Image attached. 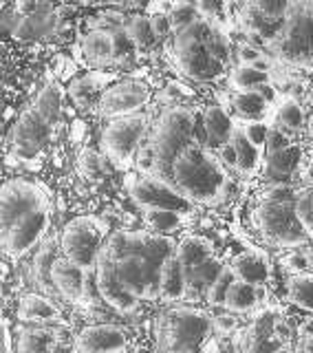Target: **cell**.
<instances>
[{
	"label": "cell",
	"mask_w": 313,
	"mask_h": 353,
	"mask_svg": "<svg viewBox=\"0 0 313 353\" xmlns=\"http://www.w3.org/2000/svg\"><path fill=\"white\" fill-rule=\"evenodd\" d=\"M128 338L115 325L84 327L75 338L77 353H126Z\"/></svg>",
	"instance_id": "obj_17"
},
{
	"label": "cell",
	"mask_w": 313,
	"mask_h": 353,
	"mask_svg": "<svg viewBox=\"0 0 313 353\" xmlns=\"http://www.w3.org/2000/svg\"><path fill=\"white\" fill-rule=\"evenodd\" d=\"M230 141L234 143V148H236V154H239L236 170L243 172V174H252L261 163V152H259L261 148H256L254 143L243 135V130L236 128V126H234Z\"/></svg>",
	"instance_id": "obj_29"
},
{
	"label": "cell",
	"mask_w": 313,
	"mask_h": 353,
	"mask_svg": "<svg viewBox=\"0 0 313 353\" xmlns=\"http://www.w3.org/2000/svg\"><path fill=\"white\" fill-rule=\"evenodd\" d=\"M212 329L210 314L194 307H174L161 316L159 347L163 353H201Z\"/></svg>",
	"instance_id": "obj_6"
},
{
	"label": "cell",
	"mask_w": 313,
	"mask_h": 353,
	"mask_svg": "<svg viewBox=\"0 0 313 353\" xmlns=\"http://www.w3.org/2000/svg\"><path fill=\"white\" fill-rule=\"evenodd\" d=\"M176 259L183 263L185 272L190 274L201 263L212 256V243L203 236H188L176 245Z\"/></svg>",
	"instance_id": "obj_26"
},
{
	"label": "cell",
	"mask_w": 313,
	"mask_h": 353,
	"mask_svg": "<svg viewBox=\"0 0 313 353\" xmlns=\"http://www.w3.org/2000/svg\"><path fill=\"white\" fill-rule=\"evenodd\" d=\"M102 228L93 216H77L69 221L62 234V254L84 272L95 270L102 252Z\"/></svg>",
	"instance_id": "obj_9"
},
{
	"label": "cell",
	"mask_w": 313,
	"mask_h": 353,
	"mask_svg": "<svg viewBox=\"0 0 313 353\" xmlns=\"http://www.w3.org/2000/svg\"><path fill=\"white\" fill-rule=\"evenodd\" d=\"M263 301V285H252L245 281H234V285L230 287L225 305L230 312L234 314H248L252 309Z\"/></svg>",
	"instance_id": "obj_24"
},
{
	"label": "cell",
	"mask_w": 313,
	"mask_h": 353,
	"mask_svg": "<svg viewBox=\"0 0 313 353\" xmlns=\"http://www.w3.org/2000/svg\"><path fill=\"white\" fill-rule=\"evenodd\" d=\"M172 185L190 203L219 205L230 192V174L223 168L221 159L192 141L174 161Z\"/></svg>",
	"instance_id": "obj_3"
},
{
	"label": "cell",
	"mask_w": 313,
	"mask_h": 353,
	"mask_svg": "<svg viewBox=\"0 0 313 353\" xmlns=\"http://www.w3.org/2000/svg\"><path fill=\"white\" fill-rule=\"evenodd\" d=\"M150 88L135 80H124L108 86L97 102V110L102 117H126L135 115L148 104Z\"/></svg>",
	"instance_id": "obj_13"
},
{
	"label": "cell",
	"mask_w": 313,
	"mask_h": 353,
	"mask_svg": "<svg viewBox=\"0 0 313 353\" xmlns=\"http://www.w3.org/2000/svg\"><path fill=\"white\" fill-rule=\"evenodd\" d=\"M97 88H99L97 77H95V75H86V77H80V80L71 84L69 95H71L80 106H86V104H91V97L97 93Z\"/></svg>",
	"instance_id": "obj_41"
},
{
	"label": "cell",
	"mask_w": 313,
	"mask_h": 353,
	"mask_svg": "<svg viewBox=\"0 0 313 353\" xmlns=\"http://www.w3.org/2000/svg\"><path fill=\"white\" fill-rule=\"evenodd\" d=\"M221 161L225 163V165H232V168H236L239 154H236V148H234V143H232V141L223 143V146H221Z\"/></svg>",
	"instance_id": "obj_53"
},
{
	"label": "cell",
	"mask_w": 313,
	"mask_h": 353,
	"mask_svg": "<svg viewBox=\"0 0 313 353\" xmlns=\"http://www.w3.org/2000/svg\"><path fill=\"white\" fill-rule=\"evenodd\" d=\"M196 7L201 11V16L216 20L223 16V11H225V0H196Z\"/></svg>",
	"instance_id": "obj_47"
},
{
	"label": "cell",
	"mask_w": 313,
	"mask_h": 353,
	"mask_svg": "<svg viewBox=\"0 0 313 353\" xmlns=\"http://www.w3.org/2000/svg\"><path fill=\"white\" fill-rule=\"evenodd\" d=\"M55 27H58V14L49 5H44L36 14L22 16L11 29V36L18 40H38L51 36Z\"/></svg>",
	"instance_id": "obj_19"
},
{
	"label": "cell",
	"mask_w": 313,
	"mask_h": 353,
	"mask_svg": "<svg viewBox=\"0 0 313 353\" xmlns=\"http://www.w3.org/2000/svg\"><path fill=\"white\" fill-rule=\"evenodd\" d=\"M234 281H236V274H234L232 265H225V270H223L219 279L212 283V287L208 290L205 298L212 305H225L228 292H230V287L234 285Z\"/></svg>",
	"instance_id": "obj_39"
},
{
	"label": "cell",
	"mask_w": 313,
	"mask_h": 353,
	"mask_svg": "<svg viewBox=\"0 0 313 353\" xmlns=\"http://www.w3.org/2000/svg\"><path fill=\"white\" fill-rule=\"evenodd\" d=\"M274 353H292V349H289V347H285V345H283L281 349H276Z\"/></svg>",
	"instance_id": "obj_60"
},
{
	"label": "cell",
	"mask_w": 313,
	"mask_h": 353,
	"mask_svg": "<svg viewBox=\"0 0 313 353\" xmlns=\"http://www.w3.org/2000/svg\"><path fill=\"white\" fill-rule=\"evenodd\" d=\"M0 205H3V232H7L22 216L47 208V190L38 183L22 179L7 181L0 194Z\"/></svg>",
	"instance_id": "obj_11"
},
{
	"label": "cell",
	"mask_w": 313,
	"mask_h": 353,
	"mask_svg": "<svg viewBox=\"0 0 313 353\" xmlns=\"http://www.w3.org/2000/svg\"><path fill=\"white\" fill-rule=\"evenodd\" d=\"M53 121L44 117L36 106H29L22 110V115L11 128L9 141L14 146L16 157L20 159H31L44 148V143L49 141L53 132Z\"/></svg>",
	"instance_id": "obj_12"
},
{
	"label": "cell",
	"mask_w": 313,
	"mask_h": 353,
	"mask_svg": "<svg viewBox=\"0 0 313 353\" xmlns=\"http://www.w3.org/2000/svg\"><path fill=\"white\" fill-rule=\"evenodd\" d=\"M287 146H292V141H289L287 132L283 128H278V126H272L270 128V135H267V141H265L267 157H270V154H276V152L285 150Z\"/></svg>",
	"instance_id": "obj_45"
},
{
	"label": "cell",
	"mask_w": 313,
	"mask_h": 353,
	"mask_svg": "<svg viewBox=\"0 0 313 353\" xmlns=\"http://www.w3.org/2000/svg\"><path fill=\"white\" fill-rule=\"evenodd\" d=\"M223 270H225V265H223L214 256H210L208 261H203L196 270H192V272L188 274V294L190 292H194V294H208L212 283L219 279Z\"/></svg>",
	"instance_id": "obj_27"
},
{
	"label": "cell",
	"mask_w": 313,
	"mask_h": 353,
	"mask_svg": "<svg viewBox=\"0 0 313 353\" xmlns=\"http://www.w3.org/2000/svg\"><path fill=\"white\" fill-rule=\"evenodd\" d=\"M49 225H51V216H49L47 208H42V210H38V212H31L27 216H22L18 223H14L7 232H3L5 254L11 259L25 256L31 248H36L38 243L42 241L44 232L49 230Z\"/></svg>",
	"instance_id": "obj_14"
},
{
	"label": "cell",
	"mask_w": 313,
	"mask_h": 353,
	"mask_svg": "<svg viewBox=\"0 0 313 353\" xmlns=\"http://www.w3.org/2000/svg\"><path fill=\"white\" fill-rule=\"evenodd\" d=\"M267 104H270V99H267L259 88H252V91H236V95L232 99L234 110L248 121L261 119L267 110Z\"/></svg>",
	"instance_id": "obj_28"
},
{
	"label": "cell",
	"mask_w": 313,
	"mask_h": 353,
	"mask_svg": "<svg viewBox=\"0 0 313 353\" xmlns=\"http://www.w3.org/2000/svg\"><path fill=\"white\" fill-rule=\"evenodd\" d=\"M250 66H254V69H259V71H263V73H270L272 71V66H274V60L272 58H267V55L263 53L259 60H256L254 64H250Z\"/></svg>",
	"instance_id": "obj_55"
},
{
	"label": "cell",
	"mask_w": 313,
	"mask_h": 353,
	"mask_svg": "<svg viewBox=\"0 0 313 353\" xmlns=\"http://www.w3.org/2000/svg\"><path fill=\"white\" fill-rule=\"evenodd\" d=\"M309 3H313V0H309Z\"/></svg>",
	"instance_id": "obj_63"
},
{
	"label": "cell",
	"mask_w": 313,
	"mask_h": 353,
	"mask_svg": "<svg viewBox=\"0 0 313 353\" xmlns=\"http://www.w3.org/2000/svg\"><path fill=\"white\" fill-rule=\"evenodd\" d=\"M300 159H303V148L292 143L285 150L270 154L267 157V168H270V176L272 179H278V176H289L294 174L296 168L300 165Z\"/></svg>",
	"instance_id": "obj_31"
},
{
	"label": "cell",
	"mask_w": 313,
	"mask_h": 353,
	"mask_svg": "<svg viewBox=\"0 0 313 353\" xmlns=\"http://www.w3.org/2000/svg\"><path fill=\"white\" fill-rule=\"evenodd\" d=\"M128 192L143 212L146 210H170V212L185 216L190 212V205H192L172 183L154 174H141L128 179Z\"/></svg>",
	"instance_id": "obj_10"
},
{
	"label": "cell",
	"mask_w": 313,
	"mask_h": 353,
	"mask_svg": "<svg viewBox=\"0 0 313 353\" xmlns=\"http://www.w3.org/2000/svg\"><path fill=\"white\" fill-rule=\"evenodd\" d=\"M236 318H234L232 314H221V316H214L212 318V327H214V331H219V334L228 336L232 334L234 329H236Z\"/></svg>",
	"instance_id": "obj_49"
},
{
	"label": "cell",
	"mask_w": 313,
	"mask_h": 353,
	"mask_svg": "<svg viewBox=\"0 0 313 353\" xmlns=\"http://www.w3.org/2000/svg\"><path fill=\"white\" fill-rule=\"evenodd\" d=\"M285 265L287 268H292V270H307L309 268V256H305L303 252H296V254H292L287 261H285Z\"/></svg>",
	"instance_id": "obj_54"
},
{
	"label": "cell",
	"mask_w": 313,
	"mask_h": 353,
	"mask_svg": "<svg viewBox=\"0 0 313 353\" xmlns=\"http://www.w3.org/2000/svg\"><path fill=\"white\" fill-rule=\"evenodd\" d=\"M53 245L49 243V245H44L40 252H38V256H36V263H33V276H36V281L40 283V287L44 292L49 290V285H51V268H53Z\"/></svg>",
	"instance_id": "obj_40"
},
{
	"label": "cell",
	"mask_w": 313,
	"mask_h": 353,
	"mask_svg": "<svg viewBox=\"0 0 313 353\" xmlns=\"http://www.w3.org/2000/svg\"><path fill=\"white\" fill-rule=\"evenodd\" d=\"M270 124H265L261 119H252V121H245L241 126L243 135L248 137L256 148H265V141H267V135H270Z\"/></svg>",
	"instance_id": "obj_44"
},
{
	"label": "cell",
	"mask_w": 313,
	"mask_h": 353,
	"mask_svg": "<svg viewBox=\"0 0 313 353\" xmlns=\"http://www.w3.org/2000/svg\"><path fill=\"white\" fill-rule=\"evenodd\" d=\"M44 7V0H16V14L22 16H31Z\"/></svg>",
	"instance_id": "obj_52"
},
{
	"label": "cell",
	"mask_w": 313,
	"mask_h": 353,
	"mask_svg": "<svg viewBox=\"0 0 313 353\" xmlns=\"http://www.w3.org/2000/svg\"><path fill=\"white\" fill-rule=\"evenodd\" d=\"M263 55V51L259 49V47H254V44H250V42H245V44H241L239 47V60H241V64H254L256 60H259Z\"/></svg>",
	"instance_id": "obj_51"
},
{
	"label": "cell",
	"mask_w": 313,
	"mask_h": 353,
	"mask_svg": "<svg viewBox=\"0 0 313 353\" xmlns=\"http://www.w3.org/2000/svg\"><path fill=\"white\" fill-rule=\"evenodd\" d=\"M296 190L289 183H274L265 190L256 210V225L267 243L278 248H300L309 241L307 230L296 214Z\"/></svg>",
	"instance_id": "obj_4"
},
{
	"label": "cell",
	"mask_w": 313,
	"mask_h": 353,
	"mask_svg": "<svg viewBox=\"0 0 313 353\" xmlns=\"http://www.w3.org/2000/svg\"><path fill=\"white\" fill-rule=\"evenodd\" d=\"M232 270L236 274L239 281L252 283V285H263V283H267V279H270L272 265L267 261L265 254L250 250V252L239 254V256L234 259Z\"/></svg>",
	"instance_id": "obj_21"
},
{
	"label": "cell",
	"mask_w": 313,
	"mask_h": 353,
	"mask_svg": "<svg viewBox=\"0 0 313 353\" xmlns=\"http://www.w3.org/2000/svg\"><path fill=\"white\" fill-rule=\"evenodd\" d=\"M203 128L208 132V139L212 146H223V143H228L232 137L234 121L221 106H208L203 110Z\"/></svg>",
	"instance_id": "obj_25"
},
{
	"label": "cell",
	"mask_w": 313,
	"mask_h": 353,
	"mask_svg": "<svg viewBox=\"0 0 313 353\" xmlns=\"http://www.w3.org/2000/svg\"><path fill=\"white\" fill-rule=\"evenodd\" d=\"M33 106H36L47 119H51L53 124H58V117H60V110H62V88L55 82H49L38 93Z\"/></svg>",
	"instance_id": "obj_33"
},
{
	"label": "cell",
	"mask_w": 313,
	"mask_h": 353,
	"mask_svg": "<svg viewBox=\"0 0 313 353\" xmlns=\"http://www.w3.org/2000/svg\"><path fill=\"white\" fill-rule=\"evenodd\" d=\"M307 130H309V135L313 137V115L309 117V121H307Z\"/></svg>",
	"instance_id": "obj_59"
},
{
	"label": "cell",
	"mask_w": 313,
	"mask_h": 353,
	"mask_svg": "<svg viewBox=\"0 0 313 353\" xmlns=\"http://www.w3.org/2000/svg\"><path fill=\"white\" fill-rule=\"evenodd\" d=\"M148 128V115L135 113L110 119L102 130V150L119 168H126L137 157L141 139Z\"/></svg>",
	"instance_id": "obj_8"
},
{
	"label": "cell",
	"mask_w": 313,
	"mask_h": 353,
	"mask_svg": "<svg viewBox=\"0 0 313 353\" xmlns=\"http://www.w3.org/2000/svg\"><path fill=\"white\" fill-rule=\"evenodd\" d=\"M303 179L307 181V185H313V163H311V165H307V168H305Z\"/></svg>",
	"instance_id": "obj_57"
},
{
	"label": "cell",
	"mask_w": 313,
	"mask_h": 353,
	"mask_svg": "<svg viewBox=\"0 0 313 353\" xmlns=\"http://www.w3.org/2000/svg\"><path fill=\"white\" fill-rule=\"evenodd\" d=\"M168 18H170V25H172L174 31H181L183 27L190 25V22H194L196 18H201V11H199V7L190 5V3H179Z\"/></svg>",
	"instance_id": "obj_43"
},
{
	"label": "cell",
	"mask_w": 313,
	"mask_h": 353,
	"mask_svg": "<svg viewBox=\"0 0 313 353\" xmlns=\"http://www.w3.org/2000/svg\"><path fill=\"white\" fill-rule=\"evenodd\" d=\"M278 121L287 128V130H300L305 126V113H303V106H300L294 97L285 99L278 108Z\"/></svg>",
	"instance_id": "obj_38"
},
{
	"label": "cell",
	"mask_w": 313,
	"mask_h": 353,
	"mask_svg": "<svg viewBox=\"0 0 313 353\" xmlns=\"http://www.w3.org/2000/svg\"><path fill=\"white\" fill-rule=\"evenodd\" d=\"M305 353H313V336L305 338Z\"/></svg>",
	"instance_id": "obj_58"
},
{
	"label": "cell",
	"mask_w": 313,
	"mask_h": 353,
	"mask_svg": "<svg viewBox=\"0 0 313 353\" xmlns=\"http://www.w3.org/2000/svg\"><path fill=\"white\" fill-rule=\"evenodd\" d=\"M82 51L91 64H108L110 60H115V36L110 31L95 29L84 38Z\"/></svg>",
	"instance_id": "obj_23"
},
{
	"label": "cell",
	"mask_w": 313,
	"mask_h": 353,
	"mask_svg": "<svg viewBox=\"0 0 313 353\" xmlns=\"http://www.w3.org/2000/svg\"><path fill=\"white\" fill-rule=\"evenodd\" d=\"M294 0H248V9L267 22H281L289 16Z\"/></svg>",
	"instance_id": "obj_34"
},
{
	"label": "cell",
	"mask_w": 313,
	"mask_h": 353,
	"mask_svg": "<svg viewBox=\"0 0 313 353\" xmlns=\"http://www.w3.org/2000/svg\"><path fill=\"white\" fill-rule=\"evenodd\" d=\"M80 159H82V170H84L88 176H97L99 172L104 170L102 157H99V154L93 152V150H84Z\"/></svg>",
	"instance_id": "obj_48"
},
{
	"label": "cell",
	"mask_w": 313,
	"mask_h": 353,
	"mask_svg": "<svg viewBox=\"0 0 313 353\" xmlns=\"http://www.w3.org/2000/svg\"><path fill=\"white\" fill-rule=\"evenodd\" d=\"M20 320L25 323H55L60 320V309L53 305V301H49V296L42 294H27L22 298L20 309H18Z\"/></svg>",
	"instance_id": "obj_22"
},
{
	"label": "cell",
	"mask_w": 313,
	"mask_h": 353,
	"mask_svg": "<svg viewBox=\"0 0 313 353\" xmlns=\"http://www.w3.org/2000/svg\"><path fill=\"white\" fill-rule=\"evenodd\" d=\"M294 205H296V214L300 219V223L307 230L313 223V185L305 188V190H300L296 194Z\"/></svg>",
	"instance_id": "obj_42"
},
{
	"label": "cell",
	"mask_w": 313,
	"mask_h": 353,
	"mask_svg": "<svg viewBox=\"0 0 313 353\" xmlns=\"http://www.w3.org/2000/svg\"><path fill=\"white\" fill-rule=\"evenodd\" d=\"M278 60L294 66L313 64V3L294 0V7L285 18L283 29L270 42Z\"/></svg>",
	"instance_id": "obj_7"
},
{
	"label": "cell",
	"mask_w": 313,
	"mask_h": 353,
	"mask_svg": "<svg viewBox=\"0 0 313 353\" xmlns=\"http://www.w3.org/2000/svg\"><path fill=\"white\" fill-rule=\"evenodd\" d=\"M289 301L313 314V274H298L289 283Z\"/></svg>",
	"instance_id": "obj_35"
},
{
	"label": "cell",
	"mask_w": 313,
	"mask_h": 353,
	"mask_svg": "<svg viewBox=\"0 0 313 353\" xmlns=\"http://www.w3.org/2000/svg\"><path fill=\"white\" fill-rule=\"evenodd\" d=\"M143 221H146V228L154 232V234L172 236L174 232L181 228L183 214L170 212V210H146V212H143Z\"/></svg>",
	"instance_id": "obj_32"
},
{
	"label": "cell",
	"mask_w": 313,
	"mask_h": 353,
	"mask_svg": "<svg viewBox=\"0 0 313 353\" xmlns=\"http://www.w3.org/2000/svg\"><path fill=\"white\" fill-rule=\"evenodd\" d=\"M58 340L49 329H27L18 338V353H53Z\"/></svg>",
	"instance_id": "obj_30"
},
{
	"label": "cell",
	"mask_w": 313,
	"mask_h": 353,
	"mask_svg": "<svg viewBox=\"0 0 313 353\" xmlns=\"http://www.w3.org/2000/svg\"><path fill=\"white\" fill-rule=\"evenodd\" d=\"M188 296V272L183 263L172 254L170 259L163 263L161 276H159V298L165 303L183 301Z\"/></svg>",
	"instance_id": "obj_20"
},
{
	"label": "cell",
	"mask_w": 313,
	"mask_h": 353,
	"mask_svg": "<svg viewBox=\"0 0 313 353\" xmlns=\"http://www.w3.org/2000/svg\"><path fill=\"white\" fill-rule=\"evenodd\" d=\"M309 106H311V110H313V88H311V93H309Z\"/></svg>",
	"instance_id": "obj_61"
},
{
	"label": "cell",
	"mask_w": 313,
	"mask_h": 353,
	"mask_svg": "<svg viewBox=\"0 0 313 353\" xmlns=\"http://www.w3.org/2000/svg\"><path fill=\"white\" fill-rule=\"evenodd\" d=\"M135 165L141 174H154V165H156V159H154V148L152 143H146V146H141L137 157H135Z\"/></svg>",
	"instance_id": "obj_46"
},
{
	"label": "cell",
	"mask_w": 313,
	"mask_h": 353,
	"mask_svg": "<svg viewBox=\"0 0 313 353\" xmlns=\"http://www.w3.org/2000/svg\"><path fill=\"white\" fill-rule=\"evenodd\" d=\"M230 82L236 91H252V88H259L261 84L270 82V73H263L250 64H241L239 69L232 71Z\"/></svg>",
	"instance_id": "obj_36"
},
{
	"label": "cell",
	"mask_w": 313,
	"mask_h": 353,
	"mask_svg": "<svg viewBox=\"0 0 313 353\" xmlns=\"http://www.w3.org/2000/svg\"><path fill=\"white\" fill-rule=\"evenodd\" d=\"M194 132V115L183 106L168 108L159 117V124L154 128L152 135V148H154V176L172 183V168L190 143H192Z\"/></svg>",
	"instance_id": "obj_5"
},
{
	"label": "cell",
	"mask_w": 313,
	"mask_h": 353,
	"mask_svg": "<svg viewBox=\"0 0 313 353\" xmlns=\"http://www.w3.org/2000/svg\"><path fill=\"white\" fill-rule=\"evenodd\" d=\"M150 25H152V31L156 38H163L168 33L172 31V25H170V18L163 16V14H154L150 16Z\"/></svg>",
	"instance_id": "obj_50"
},
{
	"label": "cell",
	"mask_w": 313,
	"mask_h": 353,
	"mask_svg": "<svg viewBox=\"0 0 313 353\" xmlns=\"http://www.w3.org/2000/svg\"><path fill=\"white\" fill-rule=\"evenodd\" d=\"M126 290L137 301L159 298V276L163 263L176 252L170 236L154 234L150 230L115 232L104 245Z\"/></svg>",
	"instance_id": "obj_1"
},
{
	"label": "cell",
	"mask_w": 313,
	"mask_h": 353,
	"mask_svg": "<svg viewBox=\"0 0 313 353\" xmlns=\"http://www.w3.org/2000/svg\"><path fill=\"white\" fill-rule=\"evenodd\" d=\"M174 58L181 71L194 80H214L230 60L225 36L210 18L201 16L174 36Z\"/></svg>",
	"instance_id": "obj_2"
},
{
	"label": "cell",
	"mask_w": 313,
	"mask_h": 353,
	"mask_svg": "<svg viewBox=\"0 0 313 353\" xmlns=\"http://www.w3.org/2000/svg\"><path fill=\"white\" fill-rule=\"evenodd\" d=\"M307 234H309V239H313V223H311V225L307 228Z\"/></svg>",
	"instance_id": "obj_62"
},
{
	"label": "cell",
	"mask_w": 313,
	"mask_h": 353,
	"mask_svg": "<svg viewBox=\"0 0 313 353\" xmlns=\"http://www.w3.org/2000/svg\"><path fill=\"white\" fill-rule=\"evenodd\" d=\"M51 285L69 303H80L86 294V272L66 256L55 259L51 268Z\"/></svg>",
	"instance_id": "obj_18"
},
{
	"label": "cell",
	"mask_w": 313,
	"mask_h": 353,
	"mask_svg": "<svg viewBox=\"0 0 313 353\" xmlns=\"http://www.w3.org/2000/svg\"><path fill=\"white\" fill-rule=\"evenodd\" d=\"M278 312L276 309H265V312L256 314L254 323L241 331L236 338L239 353H274L283 347V338L278 334Z\"/></svg>",
	"instance_id": "obj_16"
},
{
	"label": "cell",
	"mask_w": 313,
	"mask_h": 353,
	"mask_svg": "<svg viewBox=\"0 0 313 353\" xmlns=\"http://www.w3.org/2000/svg\"><path fill=\"white\" fill-rule=\"evenodd\" d=\"M126 36H128V40L132 42V47H135V49L150 47L152 40L156 38L154 31H152V25H150V18H143V16H137V18H132L128 22Z\"/></svg>",
	"instance_id": "obj_37"
},
{
	"label": "cell",
	"mask_w": 313,
	"mask_h": 353,
	"mask_svg": "<svg viewBox=\"0 0 313 353\" xmlns=\"http://www.w3.org/2000/svg\"><path fill=\"white\" fill-rule=\"evenodd\" d=\"M300 336H303V338L313 336V318H307L305 323L300 325Z\"/></svg>",
	"instance_id": "obj_56"
},
{
	"label": "cell",
	"mask_w": 313,
	"mask_h": 353,
	"mask_svg": "<svg viewBox=\"0 0 313 353\" xmlns=\"http://www.w3.org/2000/svg\"><path fill=\"white\" fill-rule=\"evenodd\" d=\"M95 279H97L99 294H102V298L115 309V312L126 314V316L137 312L139 301L126 290V285L121 283L115 265H113V261H110L108 252L104 248H102V252H99V259L95 265Z\"/></svg>",
	"instance_id": "obj_15"
}]
</instances>
